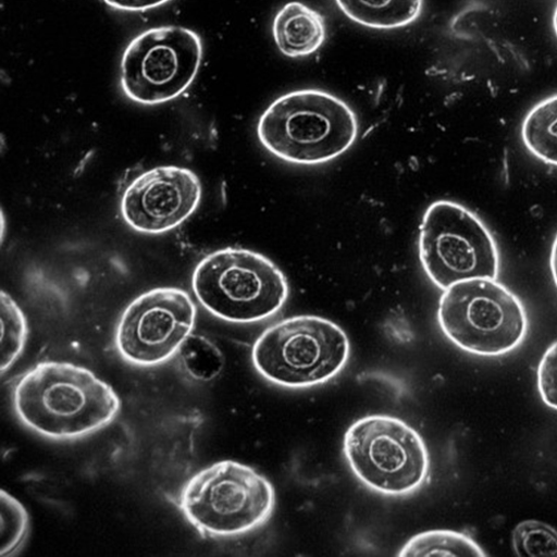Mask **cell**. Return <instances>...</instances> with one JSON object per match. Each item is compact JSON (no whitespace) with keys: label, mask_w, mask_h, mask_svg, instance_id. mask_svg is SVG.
<instances>
[{"label":"cell","mask_w":557,"mask_h":557,"mask_svg":"<svg viewBox=\"0 0 557 557\" xmlns=\"http://www.w3.org/2000/svg\"><path fill=\"white\" fill-rule=\"evenodd\" d=\"M13 404L26 428L57 441L95 434L121 410L114 389L90 370L58 361L29 369L15 385Z\"/></svg>","instance_id":"obj_1"},{"label":"cell","mask_w":557,"mask_h":557,"mask_svg":"<svg viewBox=\"0 0 557 557\" xmlns=\"http://www.w3.org/2000/svg\"><path fill=\"white\" fill-rule=\"evenodd\" d=\"M258 137L267 151L288 163L315 165L347 152L358 136L351 108L321 89H300L276 99L261 115Z\"/></svg>","instance_id":"obj_2"},{"label":"cell","mask_w":557,"mask_h":557,"mask_svg":"<svg viewBox=\"0 0 557 557\" xmlns=\"http://www.w3.org/2000/svg\"><path fill=\"white\" fill-rule=\"evenodd\" d=\"M350 356L348 336L335 322L296 315L267 329L252 348V362L268 382L293 389L326 384Z\"/></svg>","instance_id":"obj_3"},{"label":"cell","mask_w":557,"mask_h":557,"mask_svg":"<svg viewBox=\"0 0 557 557\" xmlns=\"http://www.w3.org/2000/svg\"><path fill=\"white\" fill-rule=\"evenodd\" d=\"M199 302L228 322L252 323L273 317L289 297L284 272L267 257L225 248L206 257L193 275Z\"/></svg>","instance_id":"obj_4"},{"label":"cell","mask_w":557,"mask_h":557,"mask_svg":"<svg viewBox=\"0 0 557 557\" xmlns=\"http://www.w3.org/2000/svg\"><path fill=\"white\" fill-rule=\"evenodd\" d=\"M178 506L185 519L201 534L237 536L270 520L275 492L253 469L223 460L197 473L183 486Z\"/></svg>","instance_id":"obj_5"},{"label":"cell","mask_w":557,"mask_h":557,"mask_svg":"<svg viewBox=\"0 0 557 557\" xmlns=\"http://www.w3.org/2000/svg\"><path fill=\"white\" fill-rule=\"evenodd\" d=\"M438 322L453 344L482 357L516 350L529 331L522 301L496 278H472L445 290Z\"/></svg>","instance_id":"obj_6"},{"label":"cell","mask_w":557,"mask_h":557,"mask_svg":"<svg viewBox=\"0 0 557 557\" xmlns=\"http://www.w3.org/2000/svg\"><path fill=\"white\" fill-rule=\"evenodd\" d=\"M344 455L363 485L386 496L411 495L430 475V453L423 437L388 414L356 421L345 434Z\"/></svg>","instance_id":"obj_7"},{"label":"cell","mask_w":557,"mask_h":557,"mask_svg":"<svg viewBox=\"0 0 557 557\" xmlns=\"http://www.w3.org/2000/svg\"><path fill=\"white\" fill-rule=\"evenodd\" d=\"M420 258L431 282L445 292L472 278H496L499 256L482 220L451 201H437L421 225Z\"/></svg>","instance_id":"obj_8"},{"label":"cell","mask_w":557,"mask_h":557,"mask_svg":"<svg viewBox=\"0 0 557 557\" xmlns=\"http://www.w3.org/2000/svg\"><path fill=\"white\" fill-rule=\"evenodd\" d=\"M202 57L196 32L178 26L148 29L129 42L122 57V89L144 106L172 101L191 86Z\"/></svg>","instance_id":"obj_9"},{"label":"cell","mask_w":557,"mask_h":557,"mask_svg":"<svg viewBox=\"0 0 557 557\" xmlns=\"http://www.w3.org/2000/svg\"><path fill=\"white\" fill-rule=\"evenodd\" d=\"M197 306L187 292L157 288L136 298L124 310L116 329L121 357L139 367L170 360L195 329Z\"/></svg>","instance_id":"obj_10"},{"label":"cell","mask_w":557,"mask_h":557,"mask_svg":"<svg viewBox=\"0 0 557 557\" xmlns=\"http://www.w3.org/2000/svg\"><path fill=\"white\" fill-rule=\"evenodd\" d=\"M201 196V182L194 171L159 166L128 185L121 199V213L139 234L162 235L189 219Z\"/></svg>","instance_id":"obj_11"},{"label":"cell","mask_w":557,"mask_h":557,"mask_svg":"<svg viewBox=\"0 0 557 557\" xmlns=\"http://www.w3.org/2000/svg\"><path fill=\"white\" fill-rule=\"evenodd\" d=\"M276 48L285 57L301 59L314 54L327 38L326 20L300 2L286 4L272 23Z\"/></svg>","instance_id":"obj_12"},{"label":"cell","mask_w":557,"mask_h":557,"mask_svg":"<svg viewBox=\"0 0 557 557\" xmlns=\"http://www.w3.org/2000/svg\"><path fill=\"white\" fill-rule=\"evenodd\" d=\"M335 3L351 22L382 30L407 27L424 11V0H335Z\"/></svg>","instance_id":"obj_13"},{"label":"cell","mask_w":557,"mask_h":557,"mask_svg":"<svg viewBox=\"0 0 557 557\" xmlns=\"http://www.w3.org/2000/svg\"><path fill=\"white\" fill-rule=\"evenodd\" d=\"M528 150L546 164L557 166V96L535 106L522 124Z\"/></svg>","instance_id":"obj_14"},{"label":"cell","mask_w":557,"mask_h":557,"mask_svg":"<svg viewBox=\"0 0 557 557\" xmlns=\"http://www.w3.org/2000/svg\"><path fill=\"white\" fill-rule=\"evenodd\" d=\"M398 555L407 557L488 556L470 535L449 530H434L418 534L405 544Z\"/></svg>","instance_id":"obj_15"},{"label":"cell","mask_w":557,"mask_h":557,"mask_svg":"<svg viewBox=\"0 0 557 557\" xmlns=\"http://www.w3.org/2000/svg\"><path fill=\"white\" fill-rule=\"evenodd\" d=\"M182 366L188 375L199 382L215 380L223 370L224 357L208 338L190 335L177 351Z\"/></svg>","instance_id":"obj_16"},{"label":"cell","mask_w":557,"mask_h":557,"mask_svg":"<svg viewBox=\"0 0 557 557\" xmlns=\"http://www.w3.org/2000/svg\"><path fill=\"white\" fill-rule=\"evenodd\" d=\"M2 318H0V323H2V337H0V342H2V374L11 368V366L18 359L21 354L24 350L28 329L26 318L10 295L2 292Z\"/></svg>","instance_id":"obj_17"},{"label":"cell","mask_w":557,"mask_h":557,"mask_svg":"<svg viewBox=\"0 0 557 557\" xmlns=\"http://www.w3.org/2000/svg\"><path fill=\"white\" fill-rule=\"evenodd\" d=\"M0 555H14L28 535L29 518L25 507L4 490L0 492Z\"/></svg>","instance_id":"obj_18"},{"label":"cell","mask_w":557,"mask_h":557,"mask_svg":"<svg viewBox=\"0 0 557 557\" xmlns=\"http://www.w3.org/2000/svg\"><path fill=\"white\" fill-rule=\"evenodd\" d=\"M513 549L520 557H557V531L540 521H524L512 534Z\"/></svg>","instance_id":"obj_19"},{"label":"cell","mask_w":557,"mask_h":557,"mask_svg":"<svg viewBox=\"0 0 557 557\" xmlns=\"http://www.w3.org/2000/svg\"><path fill=\"white\" fill-rule=\"evenodd\" d=\"M537 388L544 404L557 410V342L541 359L537 369Z\"/></svg>","instance_id":"obj_20"},{"label":"cell","mask_w":557,"mask_h":557,"mask_svg":"<svg viewBox=\"0 0 557 557\" xmlns=\"http://www.w3.org/2000/svg\"><path fill=\"white\" fill-rule=\"evenodd\" d=\"M169 2L170 0H104L110 8L122 12H147Z\"/></svg>","instance_id":"obj_21"},{"label":"cell","mask_w":557,"mask_h":557,"mask_svg":"<svg viewBox=\"0 0 557 557\" xmlns=\"http://www.w3.org/2000/svg\"><path fill=\"white\" fill-rule=\"evenodd\" d=\"M549 267L553 276L554 284L557 288V235L552 246Z\"/></svg>","instance_id":"obj_22"},{"label":"cell","mask_w":557,"mask_h":557,"mask_svg":"<svg viewBox=\"0 0 557 557\" xmlns=\"http://www.w3.org/2000/svg\"><path fill=\"white\" fill-rule=\"evenodd\" d=\"M553 27H554V30H555V34L557 37V7H556V10H555L554 16H553Z\"/></svg>","instance_id":"obj_23"}]
</instances>
